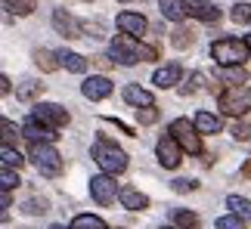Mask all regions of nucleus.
I'll list each match as a JSON object with an SVG mask.
<instances>
[{"instance_id": "nucleus-1", "label": "nucleus", "mask_w": 251, "mask_h": 229, "mask_svg": "<svg viewBox=\"0 0 251 229\" xmlns=\"http://www.w3.org/2000/svg\"><path fill=\"white\" fill-rule=\"evenodd\" d=\"M109 56L118 65H137V62H149V59H158V50L155 46H146V44H140L137 37H130V34H115L112 37V44H109Z\"/></svg>"}, {"instance_id": "nucleus-2", "label": "nucleus", "mask_w": 251, "mask_h": 229, "mask_svg": "<svg viewBox=\"0 0 251 229\" xmlns=\"http://www.w3.org/2000/svg\"><path fill=\"white\" fill-rule=\"evenodd\" d=\"M90 155H93V161L102 167V174H124L127 170V152H124L121 146H115L112 139H105V137H100L93 142V149H90Z\"/></svg>"}, {"instance_id": "nucleus-3", "label": "nucleus", "mask_w": 251, "mask_h": 229, "mask_svg": "<svg viewBox=\"0 0 251 229\" xmlns=\"http://www.w3.org/2000/svg\"><path fill=\"white\" fill-rule=\"evenodd\" d=\"M211 56L220 69H233V65H242L251 56L248 41H239V37H220V41L211 44Z\"/></svg>"}, {"instance_id": "nucleus-4", "label": "nucleus", "mask_w": 251, "mask_h": 229, "mask_svg": "<svg viewBox=\"0 0 251 229\" xmlns=\"http://www.w3.org/2000/svg\"><path fill=\"white\" fill-rule=\"evenodd\" d=\"M217 106H220L224 114H229V118H245V114L251 112V87H245V84L226 87L224 93H220Z\"/></svg>"}, {"instance_id": "nucleus-5", "label": "nucleus", "mask_w": 251, "mask_h": 229, "mask_svg": "<svg viewBox=\"0 0 251 229\" xmlns=\"http://www.w3.org/2000/svg\"><path fill=\"white\" fill-rule=\"evenodd\" d=\"M31 164L37 167V174H44V177H59L62 174V167H65V161L62 155L53 149V142H31Z\"/></svg>"}, {"instance_id": "nucleus-6", "label": "nucleus", "mask_w": 251, "mask_h": 229, "mask_svg": "<svg viewBox=\"0 0 251 229\" xmlns=\"http://www.w3.org/2000/svg\"><path fill=\"white\" fill-rule=\"evenodd\" d=\"M168 133L174 139L183 146V152H189V155H199L201 152V139H199V127L196 124H189L186 118H177V121H171V127Z\"/></svg>"}, {"instance_id": "nucleus-7", "label": "nucleus", "mask_w": 251, "mask_h": 229, "mask_svg": "<svg viewBox=\"0 0 251 229\" xmlns=\"http://www.w3.org/2000/svg\"><path fill=\"white\" fill-rule=\"evenodd\" d=\"M118 192H121V189L115 186V177H112V174L90 177V195H93V202H96V205L112 207V205H115V198H118Z\"/></svg>"}, {"instance_id": "nucleus-8", "label": "nucleus", "mask_w": 251, "mask_h": 229, "mask_svg": "<svg viewBox=\"0 0 251 229\" xmlns=\"http://www.w3.org/2000/svg\"><path fill=\"white\" fill-rule=\"evenodd\" d=\"M31 118L44 121L47 127H53V130H59V127H65V124L72 121V114L65 112L62 106H56V102H37L34 112H31Z\"/></svg>"}, {"instance_id": "nucleus-9", "label": "nucleus", "mask_w": 251, "mask_h": 229, "mask_svg": "<svg viewBox=\"0 0 251 229\" xmlns=\"http://www.w3.org/2000/svg\"><path fill=\"white\" fill-rule=\"evenodd\" d=\"M155 152H158V164H161V167H168V170L180 167V161H183V146H180V142L171 137V133L158 139Z\"/></svg>"}, {"instance_id": "nucleus-10", "label": "nucleus", "mask_w": 251, "mask_h": 229, "mask_svg": "<svg viewBox=\"0 0 251 229\" xmlns=\"http://www.w3.org/2000/svg\"><path fill=\"white\" fill-rule=\"evenodd\" d=\"M115 25H118V31L130 34V37H143V34H146V28H149L146 16H143V13H130V9H124V13H118V19H115Z\"/></svg>"}, {"instance_id": "nucleus-11", "label": "nucleus", "mask_w": 251, "mask_h": 229, "mask_svg": "<svg viewBox=\"0 0 251 229\" xmlns=\"http://www.w3.org/2000/svg\"><path fill=\"white\" fill-rule=\"evenodd\" d=\"M112 81L105 78V74H93V78H87L84 84H81V93L90 102H100V99H105V96H112Z\"/></svg>"}, {"instance_id": "nucleus-12", "label": "nucleus", "mask_w": 251, "mask_h": 229, "mask_svg": "<svg viewBox=\"0 0 251 229\" xmlns=\"http://www.w3.org/2000/svg\"><path fill=\"white\" fill-rule=\"evenodd\" d=\"M53 28L62 37H81V31H84V25L72 13H65V9H53Z\"/></svg>"}, {"instance_id": "nucleus-13", "label": "nucleus", "mask_w": 251, "mask_h": 229, "mask_svg": "<svg viewBox=\"0 0 251 229\" xmlns=\"http://www.w3.org/2000/svg\"><path fill=\"white\" fill-rule=\"evenodd\" d=\"M183 6H186V16L199 19V22H217L220 19V9L208 0H183Z\"/></svg>"}, {"instance_id": "nucleus-14", "label": "nucleus", "mask_w": 251, "mask_h": 229, "mask_svg": "<svg viewBox=\"0 0 251 229\" xmlns=\"http://www.w3.org/2000/svg\"><path fill=\"white\" fill-rule=\"evenodd\" d=\"M22 137L28 139V142H53L56 139V130L53 127H47L44 121H37V118H31L22 127Z\"/></svg>"}, {"instance_id": "nucleus-15", "label": "nucleus", "mask_w": 251, "mask_h": 229, "mask_svg": "<svg viewBox=\"0 0 251 229\" xmlns=\"http://www.w3.org/2000/svg\"><path fill=\"white\" fill-rule=\"evenodd\" d=\"M180 78H183V69L177 62H168L165 69H158L155 74H152V84H155L158 90H168V87H174V84H180Z\"/></svg>"}, {"instance_id": "nucleus-16", "label": "nucleus", "mask_w": 251, "mask_h": 229, "mask_svg": "<svg viewBox=\"0 0 251 229\" xmlns=\"http://www.w3.org/2000/svg\"><path fill=\"white\" fill-rule=\"evenodd\" d=\"M118 202L127 207V211H146V207H149V195H143L140 189H133V186H121Z\"/></svg>"}, {"instance_id": "nucleus-17", "label": "nucleus", "mask_w": 251, "mask_h": 229, "mask_svg": "<svg viewBox=\"0 0 251 229\" xmlns=\"http://www.w3.org/2000/svg\"><path fill=\"white\" fill-rule=\"evenodd\" d=\"M124 99H127L130 106H137V109L155 106V99H152V93H149V90H143V87H137V84H127V87H124Z\"/></svg>"}, {"instance_id": "nucleus-18", "label": "nucleus", "mask_w": 251, "mask_h": 229, "mask_svg": "<svg viewBox=\"0 0 251 229\" xmlns=\"http://www.w3.org/2000/svg\"><path fill=\"white\" fill-rule=\"evenodd\" d=\"M192 124L199 127V133H220L224 130V121H220V114H214V112H199Z\"/></svg>"}, {"instance_id": "nucleus-19", "label": "nucleus", "mask_w": 251, "mask_h": 229, "mask_svg": "<svg viewBox=\"0 0 251 229\" xmlns=\"http://www.w3.org/2000/svg\"><path fill=\"white\" fill-rule=\"evenodd\" d=\"M59 62H62V69H69L75 74H84L87 71V59L81 53H72V50H59Z\"/></svg>"}, {"instance_id": "nucleus-20", "label": "nucleus", "mask_w": 251, "mask_h": 229, "mask_svg": "<svg viewBox=\"0 0 251 229\" xmlns=\"http://www.w3.org/2000/svg\"><path fill=\"white\" fill-rule=\"evenodd\" d=\"M158 9H161V16H165V19H171V22H180V19L186 16L183 0H158Z\"/></svg>"}, {"instance_id": "nucleus-21", "label": "nucleus", "mask_w": 251, "mask_h": 229, "mask_svg": "<svg viewBox=\"0 0 251 229\" xmlns=\"http://www.w3.org/2000/svg\"><path fill=\"white\" fill-rule=\"evenodd\" d=\"M34 62H37V69H44V71H56L59 69V53H50V50H34Z\"/></svg>"}, {"instance_id": "nucleus-22", "label": "nucleus", "mask_w": 251, "mask_h": 229, "mask_svg": "<svg viewBox=\"0 0 251 229\" xmlns=\"http://www.w3.org/2000/svg\"><path fill=\"white\" fill-rule=\"evenodd\" d=\"M174 223H177L180 229H201L199 214H192V211H180V207H174Z\"/></svg>"}, {"instance_id": "nucleus-23", "label": "nucleus", "mask_w": 251, "mask_h": 229, "mask_svg": "<svg viewBox=\"0 0 251 229\" xmlns=\"http://www.w3.org/2000/svg\"><path fill=\"white\" fill-rule=\"evenodd\" d=\"M3 6L16 16H31L37 9V0H3Z\"/></svg>"}, {"instance_id": "nucleus-24", "label": "nucleus", "mask_w": 251, "mask_h": 229, "mask_svg": "<svg viewBox=\"0 0 251 229\" xmlns=\"http://www.w3.org/2000/svg\"><path fill=\"white\" fill-rule=\"evenodd\" d=\"M226 205L233 207V214H239L242 220L251 223V202H248V198H242V195H229V198H226Z\"/></svg>"}, {"instance_id": "nucleus-25", "label": "nucleus", "mask_w": 251, "mask_h": 229, "mask_svg": "<svg viewBox=\"0 0 251 229\" xmlns=\"http://www.w3.org/2000/svg\"><path fill=\"white\" fill-rule=\"evenodd\" d=\"M192 41H196V37H192V31L189 28H183V25H177L171 31V44L177 46V50H186V46H192Z\"/></svg>"}, {"instance_id": "nucleus-26", "label": "nucleus", "mask_w": 251, "mask_h": 229, "mask_svg": "<svg viewBox=\"0 0 251 229\" xmlns=\"http://www.w3.org/2000/svg\"><path fill=\"white\" fill-rule=\"evenodd\" d=\"M75 229H109L105 226V220H100V217H93V214H78L72 220Z\"/></svg>"}, {"instance_id": "nucleus-27", "label": "nucleus", "mask_w": 251, "mask_h": 229, "mask_svg": "<svg viewBox=\"0 0 251 229\" xmlns=\"http://www.w3.org/2000/svg\"><path fill=\"white\" fill-rule=\"evenodd\" d=\"M41 90H44V84H37V81H25L22 87L16 90V96L22 99V102H31L34 96H41Z\"/></svg>"}, {"instance_id": "nucleus-28", "label": "nucleus", "mask_w": 251, "mask_h": 229, "mask_svg": "<svg viewBox=\"0 0 251 229\" xmlns=\"http://www.w3.org/2000/svg\"><path fill=\"white\" fill-rule=\"evenodd\" d=\"M3 164L6 167H22L25 164V158H22V152H19V149H13V146H3Z\"/></svg>"}, {"instance_id": "nucleus-29", "label": "nucleus", "mask_w": 251, "mask_h": 229, "mask_svg": "<svg viewBox=\"0 0 251 229\" xmlns=\"http://www.w3.org/2000/svg\"><path fill=\"white\" fill-rule=\"evenodd\" d=\"M229 19H233L236 25H245V22H251V6H248V3H236L233 9H229Z\"/></svg>"}, {"instance_id": "nucleus-30", "label": "nucleus", "mask_w": 251, "mask_h": 229, "mask_svg": "<svg viewBox=\"0 0 251 229\" xmlns=\"http://www.w3.org/2000/svg\"><path fill=\"white\" fill-rule=\"evenodd\" d=\"M0 127H3V146H13V142H16V137H22V130H19L16 124L9 121V118H3V121H0Z\"/></svg>"}, {"instance_id": "nucleus-31", "label": "nucleus", "mask_w": 251, "mask_h": 229, "mask_svg": "<svg viewBox=\"0 0 251 229\" xmlns=\"http://www.w3.org/2000/svg\"><path fill=\"white\" fill-rule=\"evenodd\" d=\"M22 183V180H19V174H16V167H6L3 164V174H0V186L3 189H9V192H13V189Z\"/></svg>"}, {"instance_id": "nucleus-32", "label": "nucleus", "mask_w": 251, "mask_h": 229, "mask_svg": "<svg viewBox=\"0 0 251 229\" xmlns=\"http://www.w3.org/2000/svg\"><path fill=\"white\" fill-rule=\"evenodd\" d=\"M25 214H47L50 207H47V198H28V202L22 205Z\"/></svg>"}, {"instance_id": "nucleus-33", "label": "nucleus", "mask_w": 251, "mask_h": 229, "mask_svg": "<svg viewBox=\"0 0 251 229\" xmlns=\"http://www.w3.org/2000/svg\"><path fill=\"white\" fill-rule=\"evenodd\" d=\"M214 229H242V217L239 214H229V217H220L214 223Z\"/></svg>"}, {"instance_id": "nucleus-34", "label": "nucleus", "mask_w": 251, "mask_h": 229, "mask_svg": "<svg viewBox=\"0 0 251 229\" xmlns=\"http://www.w3.org/2000/svg\"><path fill=\"white\" fill-rule=\"evenodd\" d=\"M137 121H140V124H155V121H158V109H155V106L137 109Z\"/></svg>"}, {"instance_id": "nucleus-35", "label": "nucleus", "mask_w": 251, "mask_h": 229, "mask_svg": "<svg viewBox=\"0 0 251 229\" xmlns=\"http://www.w3.org/2000/svg\"><path fill=\"white\" fill-rule=\"evenodd\" d=\"M171 189H174V192H192V189H199V183H196V180H186V177H180V180H174V183H171Z\"/></svg>"}, {"instance_id": "nucleus-36", "label": "nucleus", "mask_w": 251, "mask_h": 229, "mask_svg": "<svg viewBox=\"0 0 251 229\" xmlns=\"http://www.w3.org/2000/svg\"><path fill=\"white\" fill-rule=\"evenodd\" d=\"M233 137H236V139H251V124H248V121L236 124V127H233Z\"/></svg>"}, {"instance_id": "nucleus-37", "label": "nucleus", "mask_w": 251, "mask_h": 229, "mask_svg": "<svg viewBox=\"0 0 251 229\" xmlns=\"http://www.w3.org/2000/svg\"><path fill=\"white\" fill-rule=\"evenodd\" d=\"M199 81H201V74H192L186 87H180V93H183V96H189V93H196V90H199Z\"/></svg>"}, {"instance_id": "nucleus-38", "label": "nucleus", "mask_w": 251, "mask_h": 229, "mask_svg": "<svg viewBox=\"0 0 251 229\" xmlns=\"http://www.w3.org/2000/svg\"><path fill=\"white\" fill-rule=\"evenodd\" d=\"M0 93H9V78H6V74L0 78Z\"/></svg>"}, {"instance_id": "nucleus-39", "label": "nucleus", "mask_w": 251, "mask_h": 229, "mask_svg": "<svg viewBox=\"0 0 251 229\" xmlns=\"http://www.w3.org/2000/svg\"><path fill=\"white\" fill-rule=\"evenodd\" d=\"M242 177H248V180H251V158H248L245 164H242Z\"/></svg>"}, {"instance_id": "nucleus-40", "label": "nucleus", "mask_w": 251, "mask_h": 229, "mask_svg": "<svg viewBox=\"0 0 251 229\" xmlns=\"http://www.w3.org/2000/svg\"><path fill=\"white\" fill-rule=\"evenodd\" d=\"M50 229H75V226H59V223H56V226H50Z\"/></svg>"}, {"instance_id": "nucleus-41", "label": "nucleus", "mask_w": 251, "mask_h": 229, "mask_svg": "<svg viewBox=\"0 0 251 229\" xmlns=\"http://www.w3.org/2000/svg\"><path fill=\"white\" fill-rule=\"evenodd\" d=\"M161 229H180V226H161Z\"/></svg>"}, {"instance_id": "nucleus-42", "label": "nucleus", "mask_w": 251, "mask_h": 229, "mask_svg": "<svg viewBox=\"0 0 251 229\" xmlns=\"http://www.w3.org/2000/svg\"><path fill=\"white\" fill-rule=\"evenodd\" d=\"M121 3H130V0H121Z\"/></svg>"}]
</instances>
